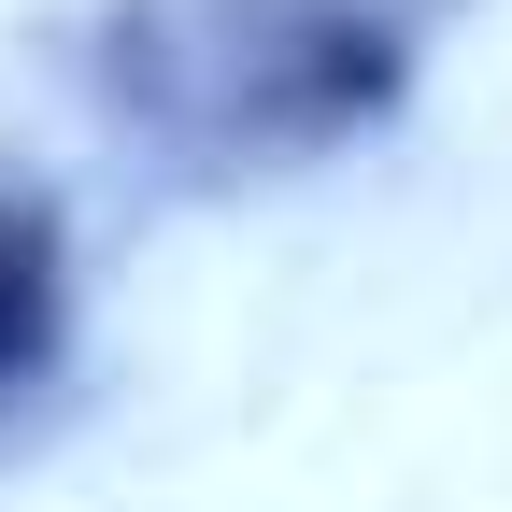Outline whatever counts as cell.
<instances>
[{"instance_id":"obj_1","label":"cell","mask_w":512,"mask_h":512,"mask_svg":"<svg viewBox=\"0 0 512 512\" xmlns=\"http://www.w3.org/2000/svg\"><path fill=\"white\" fill-rule=\"evenodd\" d=\"M72 342H86V271H72V228H57V200L0 185V427H15L57 370H72Z\"/></svg>"}]
</instances>
